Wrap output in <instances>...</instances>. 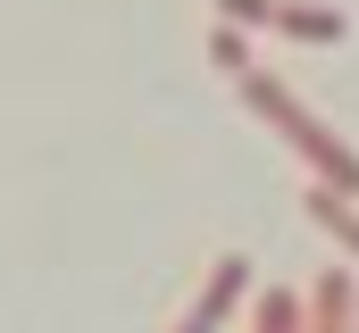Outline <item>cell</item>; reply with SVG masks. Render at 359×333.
I'll return each instance as SVG.
<instances>
[{
    "instance_id": "1",
    "label": "cell",
    "mask_w": 359,
    "mask_h": 333,
    "mask_svg": "<svg viewBox=\"0 0 359 333\" xmlns=\"http://www.w3.org/2000/svg\"><path fill=\"white\" fill-rule=\"evenodd\" d=\"M243 100L268 117V125L292 142V150H301V159H309V175H318L326 192L359 200V159H351V142H343V134H326V125H318V117H309V108H301V100H292L276 76H259V67H251V76H243Z\"/></svg>"
},
{
    "instance_id": "2",
    "label": "cell",
    "mask_w": 359,
    "mask_h": 333,
    "mask_svg": "<svg viewBox=\"0 0 359 333\" xmlns=\"http://www.w3.org/2000/svg\"><path fill=\"white\" fill-rule=\"evenodd\" d=\"M243 292H251V258H217V267H209V283H201V300L184 309L176 333H217L226 317H234V300H243Z\"/></svg>"
},
{
    "instance_id": "3",
    "label": "cell",
    "mask_w": 359,
    "mask_h": 333,
    "mask_svg": "<svg viewBox=\"0 0 359 333\" xmlns=\"http://www.w3.org/2000/svg\"><path fill=\"white\" fill-rule=\"evenodd\" d=\"M351 300H359L351 267H326L309 283V300H301V333H351Z\"/></svg>"
},
{
    "instance_id": "4",
    "label": "cell",
    "mask_w": 359,
    "mask_h": 333,
    "mask_svg": "<svg viewBox=\"0 0 359 333\" xmlns=\"http://www.w3.org/2000/svg\"><path fill=\"white\" fill-rule=\"evenodd\" d=\"M301 208H309V225H318V234H334V242H343V250L359 258V208L343 200V192H326V183H309V192H301Z\"/></svg>"
},
{
    "instance_id": "5",
    "label": "cell",
    "mask_w": 359,
    "mask_h": 333,
    "mask_svg": "<svg viewBox=\"0 0 359 333\" xmlns=\"http://www.w3.org/2000/svg\"><path fill=\"white\" fill-rule=\"evenodd\" d=\"M276 34H292V42H343V8H318V0H276Z\"/></svg>"
},
{
    "instance_id": "6",
    "label": "cell",
    "mask_w": 359,
    "mask_h": 333,
    "mask_svg": "<svg viewBox=\"0 0 359 333\" xmlns=\"http://www.w3.org/2000/svg\"><path fill=\"white\" fill-rule=\"evenodd\" d=\"M251 333H301V300H292V292H259V300H251Z\"/></svg>"
},
{
    "instance_id": "7",
    "label": "cell",
    "mask_w": 359,
    "mask_h": 333,
    "mask_svg": "<svg viewBox=\"0 0 359 333\" xmlns=\"http://www.w3.org/2000/svg\"><path fill=\"white\" fill-rule=\"evenodd\" d=\"M209 67H217V76H251V34H243V25H217V34H209Z\"/></svg>"
},
{
    "instance_id": "8",
    "label": "cell",
    "mask_w": 359,
    "mask_h": 333,
    "mask_svg": "<svg viewBox=\"0 0 359 333\" xmlns=\"http://www.w3.org/2000/svg\"><path fill=\"white\" fill-rule=\"evenodd\" d=\"M217 25H276V0H217Z\"/></svg>"
},
{
    "instance_id": "9",
    "label": "cell",
    "mask_w": 359,
    "mask_h": 333,
    "mask_svg": "<svg viewBox=\"0 0 359 333\" xmlns=\"http://www.w3.org/2000/svg\"><path fill=\"white\" fill-rule=\"evenodd\" d=\"M351 333H359V300H351Z\"/></svg>"
}]
</instances>
